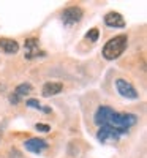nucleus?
<instances>
[{"mask_svg":"<svg viewBox=\"0 0 147 158\" xmlns=\"http://www.w3.org/2000/svg\"><path fill=\"white\" fill-rule=\"evenodd\" d=\"M95 123L98 127H111L114 130H117L120 135H127L128 130L136 125L138 122V115L136 114H130V112H124L120 114L114 109H111L109 106H100L95 112Z\"/></svg>","mask_w":147,"mask_h":158,"instance_id":"f257e3e1","label":"nucleus"},{"mask_svg":"<svg viewBox=\"0 0 147 158\" xmlns=\"http://www.w3.org/2000/svg\"><path fill=\"white\" fill-rule=\"evenodd\" d=\"M127 44H128V36L127 35H117L104 44L101 54L106 60H116L125 52Z\"/></svg>","mask_w":147,"mask_h":158,"instance_id":"f03ea898","label":"nucleus"},{"mask_svg":"<svg viewBox=\"0 0 147 158\" xmlns=\"http://www.w3.org/2000/svg\"><path fill=\"white\" fill-rule=\"evenodd\" d=\"M24 57L27 60L36 59V57H41L44 56V51L40 49V43H38V38H27L24 43Z\"/></svg>","mask_w":147,"mask_h":158,"instance_id":"7ed1b4c3","label":"nucleus"},{"mask_svg":"<svg viewBox=\"0 0 147 158\" xmlns=\"http://www.w3.org/2000/svg\"><path fill=\"white\" fill-rule=\"evenodd\" d=\"M82 10L79 6H68L65 8L63 13H62V22L66 25V27H70L73 24H78L79 21L82 19Z\"/></svg>","mask_w":147,"mask_h":158,"instance_id":"20e7f679","label":"nucleus"},{"mask_svg":"<svg viewBox=\"0 0 147 158\" xmlns=\"http://www.w3.org/2000/svg\"><path fill=\"white\" fill-rule=\"evenodd\" d=\"M116 87H117V92L120 95H122L124 98H127V100H138L139 98V94L136 92V89L133 87L127 79H117L116 81Z\"/></svg>","mask_w":147,"mask_h":158,"instance_id":"39448f33","label":"nucleus"},{"mask_svg":"<svg viewBox=\"0 0 147 158\" xmlns=\"http://www.w3.org/2000/svg\"><path fill=\"white\" fill-rule=\"evenodd\" d=\"M119 138H120V133H119L117 130L111 128V127H100L98 133H97V139H98L101 144L108 142V141H114V142H117Z\"/></svg>","mask_w":147,"mask_h":158,"instance_id":"423d86ee","label":"nucleus"},{"mask_svg":"<svg viewBox=\"0 0 147 158\" xmlns=\"http://www.w3.org/2000/svg\"><path fill=\"white\" fill-rule=\"evenodd\" d=\"M48 146H49V144L44 139H40V138H30V139H27L24 142L25 150H29L32 153H38V155L41 153L43 150H46Z\"/></svg>","mask_w":147,"mask_h":158,"instance_id":"0eeeda50","label":"nucleus"},{"mask_svg":"<svg viewBox=\"0 0 147 158\" xmlns=\"http://www.w3.org/2000/svg\"><path fill=\"white\" fill-rule=\"evenodd\" d=\"M104 24L108 25V27H112V29H124L125 27V19L120 13L111 11L104 16Z\"/></svg>","mask_w":147,"mask_h":158,"instance_id":"6e6552de","label":"nucleus"},{"mask_svg":"<svg viewBox=\"0 0 147 158\" xmlns=\"http://www.w3.org/2000/svg\"><path fill=\"white\" fill-rule=\"evenodd\" d=\"M0 49L5 54H16L19 51V44H18V41H15L11 38H0Z\"/></svg>","mask_w":147,"mask_h":158,"instance_id":"1a4fd4ad","label":"nucleus"},{"mask_svg":"<svg viewBox=\"0 0 147 158\" xmlns=\"http://www.w3.org/2000/svg\"><path fill=\"white\" fill-rule=\"evenodd\" d=\"M63 90V85L60 82H46L41 89V94L43 97H54V95H59L60 92Z\"/></svg>","mask_w":147,"mask_h":158,"instance_id":"9d476101","label":"nucleus"},{"mask_svg":"<svg viewBox=\"0 0 147 158\" xmlns=\"http://www.w3.org/2000/svg\"><path fill=\"white\" fill-rule=\"evenodd\" d=\"M32 92V85L29 84V82H22V84H19L16 89H15V92H13V94H15L18 98H22V97H25V95H29Z\"/></svg>","mask_w":147,"mask_h":158,"instance_id":"9b49d317","label":"nucleus"},{"mask_svg":"<svg viewBox=\"0 0 147 158\" xmlns=\"http://www.w3.org/2000/svg\"><path fill=\"white\" fill-rule=\"evenodd\" d=\"M25 104H27L29 108H33V109H38V111H43V112H48V114L51 112V108H44L38 100H33V98L27 100V101H25Z\"/></svg>","mask_w":147,"mask_h":158,"instance_id":"f8f14e48","label":"nucleus"},{"mask_svg":"<svg viewBox=\"0 0 147 158\" xmlns=\"http://www.w3.org/2000/svg\"><path fill=\"white\" fill-rule=\"evenodd\" d=\"M98 36H100V32H98V29H90L87 33H86V40H89V41H92V43H95V41H98Z\"/></svg>","mask_w":147,"mask_h":158,"instance_id":"ddd939ff","label":"nucleus"},{"mask_svg":"<svg viewBox=\"0 0 147 158\" xmlns=\"http://www.w3.org/2000/svg\"><path fill=\"white\" fill-rule=\"evenodd\" d=\"M35 130L41 131V133H48V131H51V127L46 125V123H36L35 125Z\"/></svg>","mask_w":147,"mask_h":158,"instance_id":"4468645a","label":"nucleus"},{"mask_svg":"<svg viewBox=\"0 0 147 158\" xmlns=\"http://www.w3.org/2000/svg\"><path fill=\"white\" fill-rule=\"evenodd\" d=\"M19 101H21V98H18L15 94L10 95V103H11V104H19Z\"/></svg>","mask_w":147,"mask_h":158,"instance_id":"2eb2a0df","label":"nucleus"}]
</instances>
